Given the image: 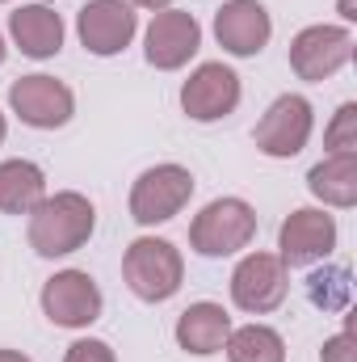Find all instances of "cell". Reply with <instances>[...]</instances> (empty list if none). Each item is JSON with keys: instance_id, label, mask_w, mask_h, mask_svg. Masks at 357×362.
Masks as SVG:
<instances>
[{"instance_id": "9a60e30c", "label": "cell", "mask_w": 357, "mask_h": 362, "mask_svg": "<svg viewBox=\"0 0 357 362\" xmlns=\"http://www.w3.org/2000/svg\"><path fill=\"white\" fill-rule=\"evenodd\" d=\"M173 337H177V346L185 354L214 358V354H223V346L231 337V312L223 303H214V299H198L177 316Z\"/></svg>"}, {"instance_id": "f1b7e54d", "label": "cell", "mask_w": 357, "mask_h": 362, "mask_svg": "<svg viewBox=\"0 0 357 362\" xmlns=\"http://www.w3.org/2000/svg\"><path fill=\"white\" fill-rule=\"evenodd\" d=\"M0 4H8V0H0Z\"/></svg>"}, {"instance_id": "3957f363", "label": "cell", "mask_w": 357, "mask_h": 362, "mask_svg": "<svg viewBox=\"0 0 357 362\" xmlns=\"http://www.w3.org/2000/svg\"><path fill=\"white\" fill-rule=\"evenodd\" d=\"M122 282L143 303H169L185 282V253L164 236H139L122 253Z\"/></svg>"}, {"instance_id": "8fae6325", "label": "cell", "mask_w": 357, "mask_h": 362, "mask_svg": "<svg viewBox=\"0 0 357 362\" xmlns=\"http://www.w3.org/2000/svg\"><path fill=\"white\" fill-rule=\"evenodd\" d=\"M139 34V8L131 0H89L76 13V38L97 59L122 55Z\"/></svg>"}, {"instance_id": "44dd1931", "label": "cell", "mask_w": 357, "mask_h": 362, "mask_svg": "<svg viewBox=\"0 0 357 362\" xmlns=\"http://www.w3.org/2000/svg\"><path fill=\"white\" fill-rule=\"evenodd\" d=\"M324 148H328V156L357 152V101H341V110L332 114V122L324 131Z\"/></svg>"}, {"instance_id": "83f0119b", "label": "cell", "mask_w": 357, "mask_h": 362, "mask_svg": "<svg viewBox=\"0 0 357 362\" xmlns=\"http://www.w3.org/2000/svg\"><path fill=\"white\" fill-rule=\"evenodd\" d=\"M4 55H8V47H4V34H0V64H4Z\"/></svg>"}, {"instance_id": "603a6c76", "label": "cell", "mask_w": 357, "mask_h": 362, "mask_svg": "<svg viewBox=\"0 0 357 362\" xmlns=\"http://www.w3.org/2000/svg\"><path fill=\"white\" fill-rule=\"evenodd\" d=\"M320 362H357V341H353V333L345 329V333L328 337V341L320 346Z\"/></svg>"}, {"instance_id": "52a82bcc", "label": "cell", "mask_w": 357, "mask_h": 362, "mask_svg": "<svg viewBox=\"0 0 357 362\" xmlns=\"http://www.w3.org/2000/svg\"><path fill=\"white\" fill-rule=\"evenodd\" d=\"M42 316L55 329H89L105 312V295L89 270H59L51 274L38 291Z\"/></svg>"}, {"instance_id": "ba28073f", "label": "cell", "mask_w": 357, "mask_h": 362, "mask_svg": "<svg viewBox=\"0 0 357 362\" xmlns=\"http://www.w3.org/2000/svg\"><path fill=\"white\" fill-rule=\"evenodd\" d=\"M341 240V228H337V215H328L324 206H298L282 219V232H277V257L286 270H303V266H320L332 257Z\"/></svg>"}, {"instance_id": "484cf974", "label": "cell", "mask_w": 357, "mask_h": 362, "mask_svg": "<svg viewBox=\"0 0 357 362\" xmlns=\"http://www.w3.org/2000/svg\"><path fill=\"white\" fill-rule=\"evenodd\" d=\"M0 362H34L30 354H21V350H8V346H0Z\"/></svg>"}, {"instance_id": "7c38bea8", "label": "cell", "mask_w": 357, "mask_h": 362, "mask_svg": "<svg viewBox=\"0 0 357 362\" xmlns=\"http://www.w3.org/2000/svg\"><path fill=\"white\" fill-rule=\"evenodd\" d=\"M240 97H244V85L236 68H227L223 59H210V64H198L181 85V110L189 122H223L227 114H236Z\"/></svg>"}, {"instance_id": "ffe728a7", "label": "cell", "mask_w": 357, "mask_h": 362, "mask_svg": "<svg viewBox=\"0 0 357 362\" xmlns=\"http://www.w3.org/2000/svg\"><path fill=\"white\" fill-rule=\"evenodd\" d=\"M307 299L320 312H349V303H353V274H349V266H320V270H311Z\"/></svg>"}, {"instance_id": "7402d4cb", "label": "cell", "mask_w": 357, "mask_h": 362, "mask_svg": "<svg viewBox=\"0 0 357 362\" xmlns=\"http://www.w3.org/2000/svg\"><path fill=\"white\" fill-rule=\"evenodd\" d=\"M63 362H118L114 346L101 341V337H76L68 350H63Z\"/></svg>"}, {"instance_id": "277c9868", "label": "cell", "mask_w": 357, "mask_h": 362, "mask_svg": "<svg viewBox=\"0 0 357 362\" xmlns=\"http://www.w3.org/2000/svg\"><path fill=\"white\" fill-rule=\"evenodd\" d=\"M193 189H198V181H193V173H189L185 165H177V160L152 165V169H143V173L135 177V185H131V198H126L131 219H135L139 228L169 223V219H177L181 211L189 206Z\"/></svg>"}, {"instance_id": "d4e9b609", "label": "cell", "mask_w": 357, "mask_h": 362, "mask_svg": "<svg viewBox=\"0 0 357 362\" xmlns=\"http://www.w3.org/2000/svg\"><path fill=\"white\" fill-rule=\"evenodd\" d=\"M337 13H341L345 25H353L357 21V0H337Z\"/></svg>"}, {"instance_id": "e0dca14e", "label": "cell", "mask_w": 357, "mask_h": 362, "mask_svg": "<svg viewBox=\"0 0 357 362\" xmlns=\"http://www.w3.org/2000/svg\"><path fill=\"white\" fill-rule=\"evenodd\" d=\"M307 189H311L315 202H324V211H349V206H357V152L324 156L320 165H311Z\"/></svg>"}, {"instance_id": "cb8c5ba5", "label": "cell", "mask_w": 357, "mask_h": 362, "mask_svg": "<svg viewBox=\"0 0 357 362\" xmlns=\"http://www.w3.org/2000/svg\"><path fill=\"white\" fill-rule=\"evenodd\" d=\"M135 8H147V13H164V8H177V0H131Z\"/></svg>"}, {"instance_id": "5b68a950", "label": "cell", "mask_w": 357, "mask_h": 362, "mask_svg": "<svg viewBox=\"0 0 357 362\" xmlns=\"http://www.w3.org/2000/svg\"><path fill=\"white\" fill-rule=\"evenodd\" d=\"M315 131V105L303 93H282L269 101L261 122L253 127V144L269 160H294Z\"/></svg>"}, {"instance_id": "8992f818", "label": "cell", "mask_w": 357, "mask_h": 362, "mask_svg": "<svg viewBox=\"0 0 357 362\" xmlns=\"http://www.w3.org/2000/svg\"><path fill=\"white\" fill-rule=\"evenodd\" d=\"M349 59H353V30L349 25L320 21V25H303L290 38V68L307 85L332 81L341 68H349Z\"/></svg>"}, {"instance_id": "5bb4252c", "label": "cell", "mask_w": 357, "mask_h": 362, "mask_svg": "<svg viewBox=\"0 0 357 362\" xmlns=\"http://www.w3.org/2000/svg\"><path fill=\"white\" fill-rule=\"evenodd\" d=\"M273 38V17L261 0H223L214 8V42L236 55V59H253L261 55Z\"/></svg>"}, {"instance_id": "30bf717a", "label": "cell", "mask_w": 357, "mask_h": 362, "mask_svg": "<svg viewBox=\"0 0 357 362\" xmlns=\"http://www.w3.org/2000/svg\"><path fill=\"white\" fill-rule=\"evenodd\" d=\"M8 110L34 131H59L76 114V93L47 72H30L8 85Z\"/></svg>"}, {"instance_id": "6da1fadb", "label": "cell", "mask_w": 357, "mask_h": 362, "mask_svg": "<svg viewBox=\"0 0 357 362\" xmlns=\"http://www.w3.org/2000/svg\"><path fill=\"white\" fill-rule=\"evenodd\" d=\"M92 232H97V206L80 189H55L25 215L30 249L47 262L80 253L92 240Z\"/></svg>"}, {"instance_id": "d6986e66", "label": "cell", "mask_w": 357, "mask_h": 362, "mask_svg": "<svg viewBox=\"0 0 357 362\" xmlns=\"http://www.w3.org/2000/svg\"><path fill=\"white\" fill-rule=\"evenodd\" d=\"M227 362H286V341L273 325H231V337L223 346Z\"/></svg>"}, {"instance_id": "9c48e42d", "label": "cell", "mask_w": 357, "mask_h": 362, "mask_svg": "<svg viewBox=\"0 0 357 362\" xmlns=\"http://www.w3.org/2000/svg\"><path fill=\"white\" fill-rule=\"evenodd\" d=\"M290 295V270L282 266L277 253H244L231 270V303L244 316H269L286 303Z\"/></svg>"}, {"instance_id": "4fadbf2b", "label": "cell", "mask_w": 357, "mask_h": 362, "mask_svg": "<svg viewBox=\"0 0 357 362\" xmlns=\"http://www.w3.org/2000/svg\"><path fill=\"white\" fill-rule=\"evenodd\" d=\"M198 51H202V25L193 13H185V8L152 13V21L143 30V59L156 72H177Z\"/></svg>"}, {"instance_id": "2e32d148", "label": "cell", "mask_w": 357, "mask_h": 362, "mask_svg": "<svg viewBox=\"0 0 357 362\" xmlns=\"http://www.w3.org/2000/svg\"><path fill=\"white\" fill-rule=\"evenodd\" d=\"M63 17L51 4H17L8 13V38L25 59H55L63 51Z\"/></svg>"}, {"instance_id": "4316f807", "label": "cell", "mask_w": 357, "mask_h": 362, "mask_svg": "<svg viewBox=\"0 0 357 362\" xmlns=\"http://www.w3.org/2000/svg\"><path fill=\"white\" fill-rule=\"evenodd\" d=\"M4 139H8V118L0 114V148H4Z\"/></svg>"}, {"instance_id": "7a4b0ae2", "label": "cell", "mask_w": 357, "mask_h": 362, "mask_svg": "<svg viewBox=\"0 0 357 362\" xmlns=\"http://www.w3.org/2000/svg\"><path fill=\"white\" fill-rule=\"evenodd\" d=\"M253 240H257V211L248 198H236V194L210 198L189 223V249L198 257H210V262L236 257Z\"/></svg>"}, {"instance_id": "ac0fdd59", "label": "cell", "mask_w": 357, "mask_h": 362, "mask_svg": "<svg viewBox=\"0 0 357 362\" xmlns=\"http://www.w3.org/2000/svg\"><path fill=\"white\" fill-rule=\"evenodd\" d=\"M47 198V173L42 165L13 156L0 160V215H30Z\"/></svg>"}]
</instances>
